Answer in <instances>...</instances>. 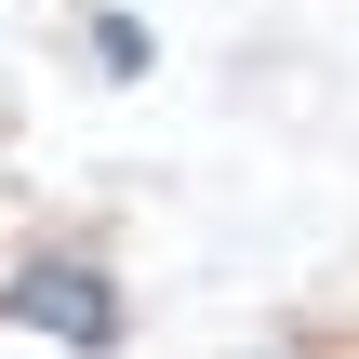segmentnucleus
Segmentation results:
<instances>
[{"mask_svg": "<svg viewBox=\"0 0 359 359\" xmlns=\"http://www.w3.org/2000/svg\"><path fill=\"white\" fill-rule=\"evenodd\" d=\"M0 320H27V333H53V346H80V359L120 333V306H107V280H93V266H27V280L0 293Z\"/></svg>", "mask_w": 359, "mask_h": 359, "instance_id": "nucleus-1", "label": "nucleus"}]
</instances>
